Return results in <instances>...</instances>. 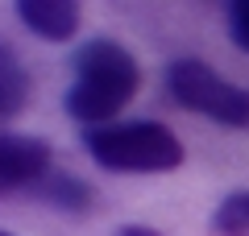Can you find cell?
<instances>
[{
	"mask_svg": "<svg viewBox=\"0 0 249 236\" xmlns=\"http://www.w3.org/2000/svg\"><path fill=\"white\" fill-rule=\"evenodd\" d=\"M71 67H75V83L67 91V116L88 124V129L112 124L116 112L142 87L137 58L124 46H116L112 37H91V42H83L75 50Z\"/></svg>",
	"mask_w": 249,
	"mask_h": 236,
	"instance_id": "cell-1",
	"label": "cell"
},
{
	"mask_svg": "<svg viewBox=\"0 0 249 236\" xmlns=\"http://www.w3.org/2000/svg\"><path fill=\"white\" fill-rule=\"evenodd\" d=\"M29 191L42 195L46 203H54V207H62V211H91V199H96V191H91L83 178L67 174V170H46Z\"/></svg>",
	"mask_w": 249,
	"mask_h": 236,
	"instance_id": "cell-6",
	"label": "cell"
},
{
	"mask_svg": "<svg viewBox=\"0 0 249 236\" xmlns=\"http://www.w3.org/2000/svg\"><path fill=\"white\" fill-rule=\"evenodd\" d=\"M212 228H216L220 236H241V232H249V191H232L229 199L216 207Z\"/></svg>",
	"mask_w": 249,
	"mask_h": 236,
	"instance_id": "cell-8",
	"label": "cell"
},
{
	"mask_svg": "<svg viewBox=\"0 0 249 236\" xmlns=\"http://www.w3.org/2000/svg\"><path fill=\"white\" fill-rule=\"evenodd\" d=\"M54 153L42 137L29 133H0V191L13 186H34L50 170Z\"/></svg>",
	"mask_w": 249,
	"mask_h": 236,
	"instance_id": "cell-4",
	"label": "cell"
},
{
	"mask_svg": "<svg viewBox=\"0 0 249 236\" xmlns=\"http://www.w3.org/2000/svg\"><path fill=\"white\" fill-rule=\"evenodd\" d=\"M17 17L46 42H67L79 34V4L75 0H17Z\"/></svg>",
	"mask_w": 249,
	"mask_h": 236,
	"instance_id": "cell-5",
	"label": "cell"
},
{
	"mask_svg": "<svg viewBox=\"0 0 249 236\" xmlns=\"http://www.w3.org/2000/svg\"><path fill=\"white\" fill-rule=\"evenodd\" d=\"M83 145L104 170H116V174H170L183 166V141L158 120L88 129Z\"/></svg>",
	"mask_w": 249,
	"mask_h": 236,
	"instance_id": "cell-2",
	"label": "cell"
},
{
	"mask_svg": "<svg viewBox=\"0 0 249 236\" xmlns=\"http://www.w3.org/2000/svg\"><path fill=\"white\" fill-rule=\"evenodd\" d=\"M116 236H162L158 228H145V224H124V228H116Z\"/></svg>",
	"mask_w": 249,
	"mask_h": 236,
	"instance_id": "cell-10",
	"label": "cell"
},
{
	"mask_svg": "<svg viewBox=\"0 0 249 236\" xmlns=\"http://www.w3.org/2000/svg\"><path fill=\"white\" fill-rule=\"evenodd\" d=\"M0 236H13V232H0Z\"/></svg>",
	"mask_w": 249,
	"mask_h": 236,
	"instance_id": "cell-11",
	"label": "cell"
},
{
	"mask_svg": "<svg viewBox=\"0 0 249 236\" xmlns=\"http://www.w3.org/2000/svg\"><path fill=\"white\" fill-rule=\"evenodd\" d=\"M229 29H232V42L249 54V0H232L229 4Z\"/></svg>",
	"mask_w": 249,
	"mask_h": 236,
	"instance_id": "cell-9",
	"label": "cell"
},
{
	"mask_svg": "<svg viewBox=\"0 0 249 236\" xmlns=\"http://www.w3.org/2000/svg\"><path fill=\"white\" fill-rule=\"evenodd\" d=\"M166 91H170V100L178 108H187V112H196V116H208L216 124H232V129L249 124V91L232 87L229 79H220L199 58L170 62Z\"/></svg>",
	"mask_w": 249,
	"mask_h": 236,
	"instance_id": "cell-3",
	"label": "cell"
},
{
	"mask_svg": "<svg viewBox=\"0 0 249 236\" xmlns=\"http://www.w3.org/2000/svg\"><path fill=\"white\" fill-rule=\"evenodd\" d=\"M29 70L21 67V58L9 50V46L0 42V120L29 104Z\"/></svg>",
	"mask_w": 249,
	"mask_h": 236,
	"instance_id": "cell-7",
	"label": "cell"
}]
</instances>
